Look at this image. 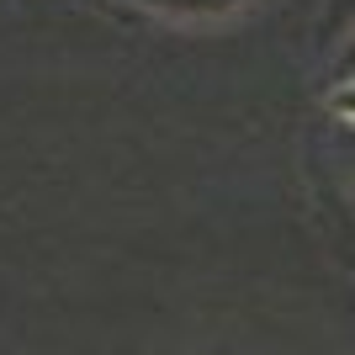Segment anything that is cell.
<instances>
[{
    "label": "cell",
    "mask_w": 355,
    "mask_h": 355,
    "mask_svg": "<svg viewBox=\"0 0 355 355\" xmlns=\"http://www.w3.org/2000/svg\"><path fill=\"white\" fill-rule=\"evenodd\" d=\"M148 6L175 11V16H207V11H228V6H239V0H148Z\"/></svg>",
    "instance_id": "obj_1"
},
{
    "label": "cell",
    "mask_w": 355,
    "mask_h": 355,
    "mask_svg": "<svg viewBox=\"0 0 355 355\" xmlns=\"http://www.w3.org/2000/svg\"><path fill=\"white\" fill-rule=\"evenodd\" d=\"M334 106H340L345 117L355 122V80H345V90H340V96H334Z\"/></svg>",
    "instance_id": "obj_2"
}]
</instances>
